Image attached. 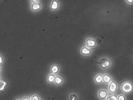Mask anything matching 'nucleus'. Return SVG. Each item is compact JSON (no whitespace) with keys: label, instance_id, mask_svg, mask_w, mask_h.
Masks as SVG:
<instances>
[{"label":"nucleus","instance_id":"obj_1","mask_svg":"<svg viewBox=\"0 0 133 100\" xmlns=\"http://www.w3.org/2000/svg\"><path fill=\"white\" fill-rule=\"evenodd\" d=\"M121 90L125 93H130L133 90V85L129 81H126L121 86Z\"/></svg>","mask_w":133,"mask_h":100},{"label":"nucleus","instance_id":"obj_2","mask_svg":"<svg viewBox=\"0 0 133 100\" xmlns=\"http://www.w3.org/2000/svg\"><path fill=\"white\" fill-rule=\"evenodd\" d=\"M99 64L101 68L106 69L110 66L111 62L110 61V60L106 58H103L100 61Z\"/></svg>","mask_w":133,"mask_h":100},{"label":"nucleus","instance_id":"obj_3","mask_svg":"<svg viewBox=\"0 0 133 100\" xmlns=\"http://www.w3.org/2000/svg\"><path fill=\"white\" fill-rule=\"evenodd\" d=\"M118 84L115 81H111L109 84V92L111 93H114L116 92L118 89Z\"/></svg>","mask_w":133,"mask_h":100},{"label":"nucleus","instance_id":"obj_4","mask_svg":"<svg viewBox=\"0 0 133 100\" xmlns=\"http://www.w3.org/2000/svg\"><path fill=\"white\" fill-rule=\"evenodd\" d=\"M98 97L101 99H105L108 97V92L104 89H101L98 92Z\"/></svg>","mask_w":133,"mask_h":100},{"label":"nucleus","instance_id":"obj_5","mask_svg":"<svg viewBox=\"0 0 133 100\" xmlns=\"http://www.w3.org/2000/svg\"><path fill=\"white\" fill-rule=\"evenodd\" d=\"M87 46L88 47H91V48H93L94 47H95V46L96 45V41L95 40H93V39H87L86 41Z\"/></svg>","mask_w":133,"mask_h":100},{"label":"nucleus","instance_id":"obj_6","mask_svg":"<svg viewBox=\"0 0 133 100\" xmlns=\"http://www.w3.org/2000/svg\"><path fill=\"white\" fill-rule=\"evenodd\" d=\"M103 82L105 84H109L111 82V77L108 74H105L103 76Z\"/></svg>","mask_w":133,"mask_h":100},{"label":"nucleus","instance_id":"obj_7","mask_svg":"<svg viewBox=\"0 0 133 100\" xmlns=\"http://www.w3.org/2000/svg\"><path fill=\"white\" fill-rule=\"evenodd\" d=\"M95 81L97 84L101 83L103 81V76L101 74L97 75V76H96V77H95Z\"/></svg>","mask_w":133,"mask_h":100},{"label":"nucleus","instance_id":"obj_8","mask_svg":"<svg viewBox=\"0 0 133 100\" xmlns=\"http://www.w3.org/2000/svg\"><path fill=\"white\" fill-rule=\"evenodd\" d=\"M91 50L86 47H84L81 50V53L83 55H89L91 53Z\"/></svg>","mask_w":133,"mask_h":100},{"label":"nucleus","instance_id":"obj_9","mask_svg":"<svg viewBox=\"0 0 133 100\" xmlns=\"http://www.w3.org/2000/svg\"><path fill=\"white\" fill-rule=\"evenodd\" d=\"M40 8H41V5L38 3H33L32 6V10H33V11L38 10L40 9Z\"/></svg>","mask_w":133,"mask_h":100},{"label":"nucleus","instance_id":"obj_10","mask_svg":"<svg viewBox=\"0 0 133 100\" xmlns=\"http://www.w3.org/2000/svg\"><path fill=\"white\" fill-rule=\"evenodd\" d=\"M58 3L57 1H53L52 2V4L51 5V8L53 10H56L58 8Z\"/></svg>","mask_w":133,"mask_h":100},{"label":"nucleus","instance_id":"obj_11","mask_svg":"<svg viewBox=\"0 0 133 100\" xmlns=\"http://www.w3.org/2000/svg\"><path fill=\"white\" fill-rule=\"evenodd\" d=\"M7 84L6 82L4 81H1L0 82V90H2L4 88V87L6 86Z\"/></svg>","mask_w":133,"mask_h":100},{"label":"nucleus","instance_id":"obj_12","mask_svg":"<svg viewBox=\"0 0 133 100\" xmlns=\"http://www.w3.org/2000/svg\"><path fill=\"white\" fill-rule=\"evenodd\" d=\"M51 71L54 74H56L57 72H58V66H57V65H53L52 67L51 68Z\"/></svg>","mask_w":133,"mask_h":100},{"label":"nucleus","instance_id":"obj_13","mask_svg":"<svg viewBox=\"0 0 133 100\" xmlns=\"http://www.w3.org/2000/svg\"><path fill=\"white\" fill-rule=\"evenodd\" d=\"M62 79L60 77H59V76L56 77L55 80V82L56 84L59 85L62 83Z\"/></svg>","mask_w":133,"mask_h":100},{"label":"nucleus","instance_id":"obj_14","mask_svg":"<svg viewBox=\"0 0 133 100\" xmlns=\"http://www.w3.org/2000/svg\"><path fill=\"white\" fill-rule=\"evenodd\" d=\"M55 76L53 75H50L48 76V80L50 83H52L55 80Z\"/></svg>","mask_w":133,"mask_h":100},{"label":"nucleus","instance_id":"obj_15","mask_svg":"<svg viewBox=\"0 0 133 100\" xmlns=\"http://www.w3.org/2000/svg\"><path fill=\"white\" fill-rule=\"evenodd\" d=\"M106 100H117V96L115 95H112L108 97Z\"/></svg>","mask_w":133,"mask_h":100},{"label":"nucleus","instance_id":"obj_16","mask_svg":"<svg viewBox=\"0 0 133 100\" xmlns=\"http://www.w3.org/2000/svg\"><path fill=\"white\" fill-rule=\"evenodd\" d=\"M117 100H126L125 96L124 95L121 94L117 97Z\"/></svg>","mask_w":133,"mask_h":100},{"label":"nucleus","instance_id":"obj_17","mask_svg":"<svg viewBox=\"0 0 133 100\" xmlns=\"http://www.w3.org/2000/svg\"><path fill=\"white\" fill-rule=\"evenodd\" d=\"M31 100H39V96L37 95H34L31 97Z\"/></svg>","mask_w":133,"mask_h":100},{"label":"nucleus","instance_id":"obj_18","mask_svg":"<svg viewBox=\"0 0 133 100\" xmlns=\"http://www.w3.org/2000/svg\"><path fill=\"white\" fill-rule=\"evenodd\" d=\"M70 98L71 100H76L77 99V96L75 95H71L70 96Z\"/></svg>","mask_w":133,"mask_h":100},{"label":"nucleus","instance_id":"obj_19","mask_svg":"<svg viewBox=\"0 0 133 100\" xmlns=\"http://www.w3.org/2000/svg\"><path fill=\"white\" fill-rule=\"evenodd\" d=\"M127 3H128L129 4H133V0H127V1H126Z\"/></svg>","mask_w":133,"mask_h":100},{"label":"nucleus","instance_id":"obj_20","mask_svg":"<svg viewBox=\"0 0 133 100\" xmlns=\"http://www.w3.org/2000/svg\"><path fill=\"white\" fill-rule=\"evenodd\" d=\"M23 100H31V99L28 97H25L23 98Z\"/></svg>","mask_w":133,"mask_h":100},{"label":"nucleus","instance_id":"obj_21","mask_svg":"<svg viewBox=\"0 0 133 100\" xmlns=\"http://www.w3.org/2000/svg\"><path fill=\"white\" fill-rule=\"evenodd\" d=\"M32 1L34 3H36L37 2H38V1L37 0H32Z\"/></svg>","mask_w":133,"mask_h":100},{"label":"nucleus","instance_id":"obj_22","mask_svg":"<svg viewBox=\"0 0 133 100\" xmlns=\"http://www.w3.org/2000/svg\"><path fill=\"white\" fill-rule=\"evenodd\" d=\"M2 61H3V60H2V57L1 56H0V63H2Z\"/></svg>","mask_w":133,"mask_h":100},{"label":"nucleus","instance_id":"obj_23","mask_svg":"<svg viewBox=\"0 0 133 100\" xmlns=\"http://www.w3.org/2000/svg\"><path fill=\"white\" fill-rule=\"evenodd\" d=\"M16 100H22L21 99H17Z\"/></svg>","mask_w":133,"mask_h":100}]
</instances>
